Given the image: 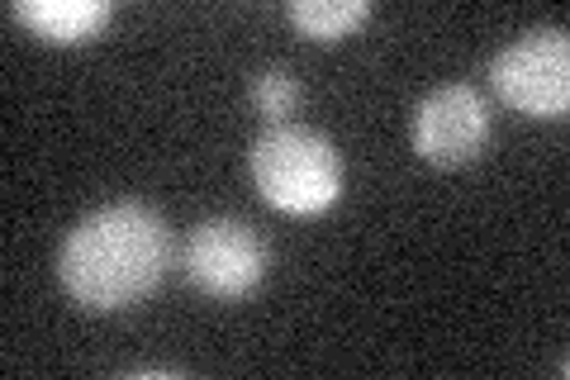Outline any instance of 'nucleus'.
I'll return each instance as SVG.
<instances>
[{"mask_svg": "<svg viewBox=\"0 0 570 380\" xmlns=\"http://www.w3.org/2000/svg\"><path fill=\"white\" fill-rule=\"evenodd\" d=\"M10 14L24 29L39 33L43 43L71 48V43L96 39V33L110 25L115 6H110V0H14Z\"/></svg>", "mask_w": 570, "mask_h": 380, "instance_id": "423d86ee", "label": "nucleus"}, {"mask_svg": "<svg viewBox=\"0 0 570 380\" xmlns=\"http://www.w3.org/2000/svg\"><path fill=\"white\" fill-rule=\"evenodd\" d=\"M181 266L195 291H205L214 300H243L266 276V243L253 224L219 214V220H200L190 228Z\"/></svg>", "mask_w": 570, "mask_h": 380, "instance_id": "20e7f679", "label": "nucleus"}, {"mask_svg": "<svg viewBox=\"0 0 570 380\" xmlns=\"http://www.w3.org/2000/svg\"><path fill=\"white\" fill-rule=\"evenodd\" d=\"M409 138H414V153L428 167H466L490 143V105L466 81L438 86L414 110Z\"/></svg>", "mask_w": 570, "mask_h": 380, "instance_id": "39448f33", "label": "nucleus"}, {"mask_svg": "<svg viewBox=\"0 0 570 380\" xmlns=\"http://www.w3.org/2000/svg\"><path fill=\"white\" fill-rule=\"evenodd\" d=\"M253 181L272 210L318 214L343 191V157L328 134L305 124H272L253 143Z\"/></svg>", "mask_w": 570, "mask_h": 380, "instance_id": "f03ea898", "label": "nucleus"}, {"mask_svg": "<svg viewBox=\"0 0 570 380\" xmlns=\"http://www.w3.org/2000/svg\"><path fill=\"white\" fill-rule=\"evenodd\" d=\"M253 105L272 124H291L295 105H299V81L285 67H266V71H257V81H253Z\"/></svg>", "mask_w": 570, "mask_h": 380, "instance_id": "6e6552de", "label": "nucleus"}, {"mask_svg": "<svg viewBox=\"0 0 570 380\" xmlns=\"http://www.w3.org/2000/svg\"><path fill=\"white\" fill-rule=\"evenodd\" d=\"M171 266V228L157 210L115 201L67 233L58 276L67 295L91 314H119L148 300Z\"/></svg>", "mask_w": 570, "mask_h": 380, "instance_id": "f257e3e1", "label": "nucleus"}, {"mask_svg": "<svg viewBox=\"0 0 570 380\" xmlns=\"http://www.w3.org/2000/svg\"><path fill=\"white\" fill-rule=\"evenodd\" d=\"M490 81L509 110L528 119H561L570 110V33L532 29L490 62Z\"/></svg>", "mask_w": 570, "mask_h": 380, "instance_id": "7ed1b4c3", "label": "nucleus"}, {"mask_svg": "<svg viewBox=\"0 0 570 380\" xmlns=\"http://www.w3.org/2000/svg\"><path fill=\"white\" fill-rule=\"evenodd\" d=\"M371 20V0H295L291 25L314 43H337Z\"/></svg>", "mask_w": 570, "mask_h": 380, "instance_id": "0eeeda50", "label": "nucleus"}]
</instances>
